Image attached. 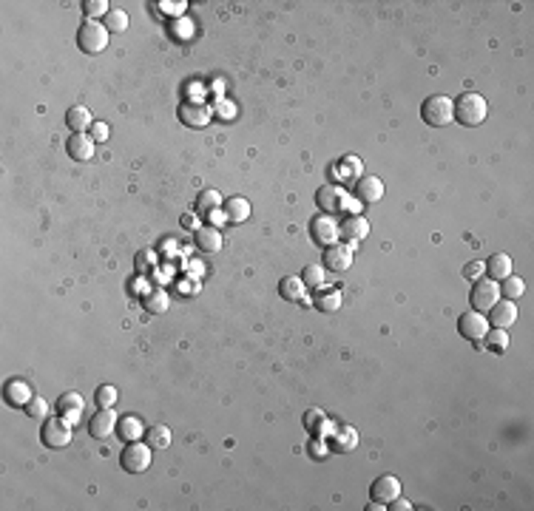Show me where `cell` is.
Listing matches in <instances>:
<instances>
[{
	"label": "cell",
	"instance_id": "1",
	"mask_svg": "<svg viewBox=\"0 0 534 511\" xmlns=\"http://www.w3.org/2000/svg\"><path fill=\"white\" fill-rule=\"evenodd\" d=\"M489 114V105L481 94H474V92H466L455 100V123L466 125V128H474V125H481L483 119Z\"/></svg>",
	"mask_w": 534,
	"mask_h": 511
},
{
	"label": "cell",
	"instance_id": "2",
	"mask_svg": "<svg viewBox=\"0 0 534 511\" xmlns=\"http://www.w3.org/2000/svg\"><path fill=\"white\" fill-rule=\"evenodd\" d=\"M421 116L427 119V125L432 128H443V125H449L455 123V103L447 97V94H432L424 100L421 105Z\"/></svg>",
	"mask_w": 534,
	"mask_h": 511
},
{
	"label": "cell",
	"instance_id": "3",
	"mask_svg": "<svg viewBox=\"0 0 534 511\" xmlns=\"http://www.w3.org/2000/svg\"><path fill=\"white\" fill-rule=\"evenodd\" d=\"M108 28L100 23V20H85L80 26V32H77V46L85 51V54H100L105 51L108 46Z\"/></svg>",
	"mask_w": 534,
	"mask_h": 511
},
{
	"label": "cell",
	"instance_id": "4",
	"mask_svg": "<svg viewBox=\"0 0 534 511\" xmlns=\"http://www.w3.org/2000/svg\"><path fill=\"white\" fill-rule=\"evenodd\" d=\"M71 420L69 417H46L43 420V429H40V440L49 446V449H63L71 443Z\"/></svg>",
	"mask_w": 534,
	"mask_h": 511
},
{
	"label": "cell",
	"instance_id": "5",
	"mask_svg": "<svg viewBox=\"0 0 534 511\" xmlns=\"http://www.w3.org/2000/svg\"><path fill=\"white\" fill-rule=\"evenodd\" d=\"M123 469L131 471V474H139L151 466V446L142 443V440H128L126 449H123Z\"/></svg>",
	"mask_w": 534,
	"mask_h": 511
},
{
	"label": "cell",
	"instance_id": "6",
	"mask_svg": "<svg viewBox=\"0 0 534 511\" xmlns=\"http://www.w3.org/2000/svg\"><path fill=\"white\" fill-rule=\"evenodd\" d=\"M500 298V284L494 279H478L472 284V310L489 313V307Z\"/></svg>",
	"mask_w": 534,
	"mask_h": 511
},
{
	"label": "cell",
	"instance_id": "7",
	"mask_svg": "<svg viewBox=\"0 0 534 511\" xmlns=\"http://www.w3.org/2000/svg\"><path fill=\"white\" fill-rule=\"evenodd\" d=\"M310 236H313V242L321 245V248H330L338 242V222L327 214H318L310 219Z\"/></svg>",
	"mask_w": 534,
	"mask_h": 511
},
{
	"label": "cell",
	"instance_id": "8",
	"mask_svg": "<svg viewBox=\"0 0 534 511\" xmlns=\"http://www.w3.org/2000/svg\"><path fill=\"white\" fill-rule=\"evenodd\" d=\"M458 329L466 341H483V336L489 333V321L483 313L478 310H466L460 318H458Z\"/></svg>",
	"mask_w": 534,
	"mask_h": 511
},
{
	"label": "cell",
	"instance_id": "9",
	"mask_svg": "<svg viewBox=\"0 0 534 511\" xmlns=\"http://www.w3.org/2000/svg\"><path fill=\"white\" fill-rule=\"evenodd\" d=\"M180 119H182V125L188 128H205L207 123H211V105L207 103H199V100H185L180 103Z\"/></svg>",
	"mask_w": 534,
	"mask_h": 511
},
{
	"label": "cell",
	"instance_id": "10",
	"mask_svg": "<svg viewBox=\"0 0 534 511\" xmlns=\"http://www.w3.org/2000/svg\"><path fill=\"white\" fill-rule=\"evenodd\" d=\"M316 205H318L321 214L336 216V214H341V210L347 207V193L341 188H336V185H324L316 193Z\"/></svg>",
	"mask_w": 534,
	"mask_h": 511
},
{
	"label": "cell",
	"instance_id": "11",
	"mask_svg": "<svg viewBox=\"0 0 534 511\" xmlns=\"http://www.w3.org/2000/svg\"><path fill=\"white\" fill-rule=\"evenodd\" d=\"M489 327L494 329H509L512 324H517V304L509 302V298H497V302L489 307Z\"/></svg>",
	"mask_w": 534,
	"mask_h": 511
},
{
	"label": "cell",
	"instance_id": "12",
	"mask_svg": "<svg viewBox=\"0 0 534 511\" xmlns=\"http://www.w3.org/2000/svg\"><path fill=\"white\" fill-rule=\"evenodd\" d=\"M370 236V222L361 214H350L341 225H338V239H347L350 245H359Z\"/></svg>",
	"mask_w": 534,
	"mask_h": 511
},
{
	"label": "cell",
	"instance_id": "13",
	"mask_svg": "<svg viewBox=\"0 0 534 511\" xmlns=\"http://www.w3.org/2000/svg\"><path fill=\"white\" fill-rule=\"evenodd\" d=\"M66 154L74 159V162H88L94 154H97V142L92 139V134H71L66 139Z\"/></svg>",
	"mask_w": 534,
	"mask_h": 511
},
{
	"label": "cell",
	"instance_id": "14",
	"mask_svg": "<svg viewBox=\"0 0 534 511\" xmlns=\"http://www.w3.org/2000/svg\"><path fill=\"white\" fill-rule=\"evenodd\" d=\"M117 424H120V417H117L114 409H100L97 415H92V420H88V432H92V438H97V440H105L117 432Z\"/></svg>",
	"mask_w": 534,
	"mask_h": 511
},
{
	"label": "cell",
	"instance_id": "15",
	"mask_svg": "<svg viewBox=\"0 0 534 511\" xmlns=\"http://www.w3.org/2000/svg\"><path fill=\"white\" fill-rule=\"evenodd\" d=\"M370 494H372V500L381 503V505L393 503L395 497H401V483H398V477H395V474H381L375 483H372Z\"/></svg>",
	"mask_w": 534,
	"mask_h": 511
},
{
	"label": "cell",
	"instance_id": "16",
	"mask_svg": "<svg viewBox=\"0 0 534 511\" xmlns=\"http://www.w3.org/2000/svg\"><path fill=\"white\" fill-rule=\"evenodd\" d=\"M352 196L364 202V205H372L384 196V182L378 176H361V179H355V188H352Z\"/></svg>",
	"mask_w": 534,
	"mask_h": 511
},
{
	"label": "cell",
	"instance_id": "17",
	"mask_svg": "<svg viewBox=\"0 0 534 511\" xmlns=\"http://www.w3.org/2000/svg\"><path fill=\"white\" fill-rule=\"evenodd\" d=\"M352 267V250L344 245H330L324 248V270H333V273H344V270Z\"/></svg>",
	"mask_w": 534,
	"mask_h": 511
},
{
	"label": "cell",
	"instance_id": "18",
	"mask_svg": "<svg viewBox=\"0 0 534 511\" xmlns=\"http://www.w3.org/2000/svg\"><path fill=\"white\" fill-rule=\"evenodd\" d=\"M94 123H97V119L92 116V111H88L85 105H71V108L66 111V125H69L74 134H88Z\"/></svg>",
	"mask_w": 534,
	"mask_h": 511
},
{
	"label": "cell",
	"instance_id": "19",
	"mask_svg": "<svg viewBox=\"0 0 534 511\" xmlns=\"http://www.w3.org/2000/svg\"><path fill=\"white\" fill-rule=\"evenodd\" d=\"M193 242H196V248H199L202 253H216V250L222 248V233H219V227H214V225H205V227H196V230H193Z\"/></svg>",
	"mask_w": 534,
	"mask_h": 511
},
{
	"label": "cell",
	"instance_id": "20",
	"mask_svg": "<svg viewBox=\"0 0 534 511\" xmlns=\"http://www.w3.org/2000/svg\"><path fill=\"white\" fill-rule=\"evenodd\" d=\"M3 395H6V401H9L12 406H26L28 401L35 398L32 386H28L23 378H12V381L6 383V389H3Z\"/></svg>",
	"mask_w": 534,
	"mask_h": 511
},
{
	"label": "cell",
	"instance_id": "21",
	"mask_svg": "<svg viewBox=\"0 0 534 511\" xmlns=\"http://www.w3.org/2000/svg\"><path fill=\"white\" fill-rule=\"evenodd\" d=\"M222 216L227 222H245L250 216V202L245 196H230L222 202Z\"/></svg>",
	"mask_w": 534,
	"mask_h": 511
},
{
	"label": "cell",
	"instance_id": "22",
	"mask_svg": "<svg viewBox=\"0 0 534 511\" xmlns=\"http://www.w3.org/2000/svg\"><path fill=\"white\" fill-rule=\"evenodd\" d=\"M483 264H486L489 279H494V282H503L506 276H512V256H509V253H494V256H489V261H483Z\"/></svg>",
	"mask_w": 534,
	"mask_h": 511
},
{
	"label": "cell",
	"instance_id": "23",
	"mask_svg": "<svg viewBox=\"0 0 534 511\" xmlns=\"http://www.w3.org/2000/svg\"><path fill=\"white\" fill-rule=\"evenodd\" d=\"M361 171H364V165H361V159H355V157H344L333 168V173L338 176V182H355V179H361Z\"/></svg>",
	"mask_w": 534,
	"mask_h": 511
},
{
	"label": "cell",
	"instance_id": "24",
	"mask_svg": "<svg viewBox=\"0 0 534 511\" xmlns=\"http://www.w3.org/2000/svg\"><path fill=\"white\" fill-rule=\"evenodd\" d=\"M57 409H60V415L69 417L71 424H77L80 415H83V398L77 392H63L60 401H57Z\"/></svg>",
	"mask_w": 534,
	"mask_h": 511
},
{
	"label": "cell",
	"instance_id": "25",
	"mask_svg": "<svg viewBox=\"0 0 534 511\" xmlns=\"http://www.w3.org/2000/svg\"><path fill=\"white\" fill-rule=\"evenodd\" d=\"M279 293L282 298H287V302H304V282L302 276L295 279V276H287L279 282Z\"/></svg>",
	"mask_w": 534,
	"mask_h": 511
},
{
	"label": "cell",
	"instance_id": "26",
	"mask_svg": "<svg viewBox=\"0 0 534 511\" xmlns=\"http://www.w3.org/2000/svg\"><path fill=\"white\" fill-rule=\"evenodd\" d=\"M313 307L321 310V313H336L341 307V293L338 290H321L316 298H313Z\"/></svg>",
	"mask_w": 534,
	"mask_h": 511
},
{
	"label": "cell",
	"instance_id": "27",
	"mask_svg": "<svg viewBox=\"0 0 534 511\" xmlns=\"http://www.w3.org/2000/svg\"><path fill=\"white\" fill-rule=\"evenodd\" d=\"M145 310L148 313H154V315H160V313H165L168 310V293L162 290V287H157V290H151V293H145Z\"/></svg>",
	"mask_w": 534,
	"mask_h": 511
},
{
	"label": "cell",
	"instance_id": "28",
	"mask_svg": "<svg viewBox=\"0 0 534 511\" xmlns=\"http://www.w3.org/2000/svg\"><path fill=\"white\" fill-rule=\"evenodd\" d=\"M117 432H120V438H126V440H139L142 438V420L137 415H126L120 424H117Z\"/></svg>",
	"mask_w": 534,
	"mask_h": 511
},
{
	"label": "cell",
	"instance_id": "29",
	"mask_svg": "<svg viewBox=\"0 0 534 511\" xmlns=\"http://www.w3.org/2000/svg\"><path fill=\"white\" fill-rule=\"evenodd\" d=\"M526 293V282L520 276H506L500 284V295L503 298H509V302H517V298Z\"/></svg>",
	"mask_w": 534,
	"mask_h": 511
},
{
	"label": "cell",
	"instance_id": "30",
	"mask_svg": "<svg viewBox=\"0 0 534 511\" xmlns=\"http://www.w3.org/2000/svg\"><path fill=\"white\" fill-rule=\"evenodd\" d=\"M103 26L108 28L111 35H120V32H126V28H128V15H126L123 9H111V12L103 17Z\"/></svg>",
	"mask_w": 534,
	"mask_h": 511
},
{
	"label": "cell",
	"instance_id": "31",
	"mask_svg": "<svg viewBox=\"0 0 534 511\" xmlns=\"http://www.w3.org/2000/svg\"><path fill=\"white\" fill-rule=\"evenodd\" d=\"M302 282H304V287H310V290H321L324 287V267L321 264H307L304 270H302Z\"/></svg>",
	"mask_w": 534,
	"mask_h": 511
},
{
	"label": "cell",
	"instance_id": "32",
	"mask_svg": "<svg viewBox=\"0 0 534 511\" xmlns=\"http://www.w3.org/2000/svg\"><path fill=\"white\" fill-rule=\"evenodd\" d=\"M148 446H151V449H168L171 446V429L162 426V424L151 426V429H148Z\"/></svg>",
	"mask_w": 534,
	"mask_h": 511
},
{
	"label": "cell",
	"instance_id": "33",
	"mask_svg": "<svg viewBox=\"0 0 534 511\" xmlns=\"http://www.w3.org/2000/svg\"><path fill=\"white\" fill-rule=\"evenodd\" d=\"M483 338H486L489 349H494V352H506V347H509V336H506V329H494V327H489V333H486Z\"/></svg>",
	"mask_w": 534,
	"mask_h": 511
},
{
	"label": "cell",
	"instance_id": "34",
	"mask_svg": "<svg viewBox=\"0 0 534 511\" xmlns=\"http://www.w3.org/2000/svg\"><path fill=\"white\" fill-rule=\"evenodd\" d=\"M196 207H199V214H207V210H214V207H222V196L216 191H202L199 199H196Z\"/></svg>",
	"mask_w": 534,
	"mask_h": 511
},
{
	"label": "cell",
	"instance_id": "35",
	"mask_svg": "<svg viewBox=\"0 0 534 511\" xmlns=\"http://www.w3.org/2000/svg\"><path fill=\"white\" fill-rule=\"evenodd\" d=\"M117 398H120V392H117L111 383H103V386L97 389V406H100V409H114Z\"/></svg>",
	"mask_w": 534,
	"mask_h": 511
},
{
	"label": "cell",
	"instance_id": "36",
	"mask_svg": "<svg viewBox=\"0 0 534 511\" xmlns=\"http://www.w3.org/2000/svg\"><path fill=\"white\" fill-rule=\"evenodd\" d=\"M83 12H85L88 20H97V17H105L111 9H108L105 0H85V3H83Z\"/></svg>",
	"mask_w": 534,
	"mask_h": 511
},
{
	"label": "cell",
	"instance_id": "37",
	"mask_svg": "<svg viewBox=\"0 0 534 511\" xmlns=\"http://www.w3.org/2000/svg\"><path fill=\"white\" fill-rule=\"evenodd\" d=\"M23 409H26V415H32V417H37V420H46V415H49V404H46L43 398H37V395L28 401Z\"/></svg>",
	"mask_w": 534,
	"mask_h": 511
},
{
	"label": "cell",
	"instance_id": "38",
	"mask_svg": "<svg viewBox=\"0 0 534 511\" xmlns=\"http://www.w3.org/2000/svg\"><path fill=\"white\" fill-rule=\"evenodd\" d=\"M324 424H327V417H324V412H321V409H310V412L304 415V426H307L310 432H318Z\"/></svg>",
	"mask_w": 534,
	"mask_h": 511
},
{
	"label": "cell",
	"instance_id": "39",
	"mask_svg": "<svg viewBox=\"0 0 534 511\" xmlns=\"http://www.w3.org/2000/svg\"><path fill=\"white\" fill-rule=\"evenodd\" d=\"M154 264H157V253L154 250H139V256H137V270H139V273L151 270Z\"/></svg>",
	"mask_w": 534,
	"mask_h": 511
},
{
	"label": "cell",
	"instance_id": "40",
	"mask_svg": "<svg viewBox=\"0 0 534 511\" xmlns=\"http://www.w3.org/2000/svg\"><path fill=\"white\" fill-rule=\"evenodd\" d=\"M483 273H486V264H483V261H469V264L463 267V276H466L469 282H472V279L478 282V279H481Z\"/></svg>",
	"mask_w": 534,
	"mask_h": 511
},
{
	"label": "cell",
	"instance_id": "41",
	"mask_svg": "<svg viewBox=\"0 0 534 511\" xmlns=\"http://www.w3.org/2000/svg\"><path fill=\"white\" fill-rule=\"evenodd\" d=\"M92 139L94 142H105L108 139V125L105 123H94L92 125Z\"/></svg>",
	"mask_w": 534,
	"mask_h": 511
},
{
	"label": "cell",
	"instance_id": "42",
	"mask_svg": "<svg viewBox=\"0 0 534 511\" xmlns=\"http://www.w3.org/2000/svg\"><path fill=\"white\" fill-rule=\"evenodd\" d=\"M387 508H393V511H409V508H412V503H409V500H404V497H395V500H393V505H387Z\"/></svg>",
	"mask_w": 534,
	"mask_h": 511
},
{
	"label": "cell",
	"instance_id": "43",
	"mask_svg": "<svg viewBox=\"0 0 534 511\" xmlns=\"http://www.w3.org/2000/svg\"><path fill=\"white\" fill-rule=\"evenodd\" d=\"M182 227H188V230H196V227H199V222H196V216H193V214H188V216H182Z\"/></svg>",
	"mask_w": 534,
	"mask_h": 511
}]
</instances>
